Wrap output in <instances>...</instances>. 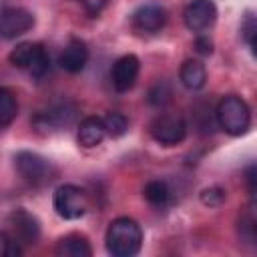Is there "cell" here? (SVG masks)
Returning <instances> with one entry per match:
<instances>
[{"mask_svg":"<svg viewBox=\"0 0 257 257\" xmlns=\"http://www.w3.org/2000/svg\"><path fill=\"white\" fill-rule=\"evenodd\" d=\"M104 243L112 257H133L141 251L143 245L141 225L131 217H118L108 223Z\"/></svg>","mask_w":257,"mask_h":257,"instance_id":"1","label":"cell"},{"mask_svg":"<svg viewBox=\"0 0 257 257\" xmlns=\"http://www.w3.org/2000/svg\"><path fill=\"white\" fill-rule=\"evenodd\" d=\"M215 120L221 131L231 137H241L251 124V110L247 102L237 94H227L219 100L215 108Z\"/></svg>","mask_w":257,"mask_h":257,"instance_id":"2","label":"cell"},{"mask_svg":"<svg viewBox=\"0 0 257 257\" xmlns=\"http://www.w3.org/2000/svg\"><path fill=\"white\" fill-rule=\"evenodd\" d=\"M12 66L30 72L34 78H40L50 68V56L40 42H22L8 54Z\"/></svg>","mask_w":257,"mask_h":257,"instance_id":"3","label":"cell"},{"mask_svg":"<svg viewBox=\"0 0 257 257\" xmlns=\"http://www.w3.org/2000/svg\"><path fill=\"white\" fill-rule=\"evenodd\" d=\"M52 203H54V211L62 219H68V221L80 219L88 209L86 193L76 185H60L54 191Z\"/></svg>","mask_w":257,"mask_h":257,"instance_id":"4","label":"cell"},{"mask_svg":"<svg viewBox=\"0 0 257 257\" xmlns=\"http://www.w3.org/2000/svg\"><path fill=\"white\" fill-rule=\"evenodd\" d=\"M74 114H76V106L68 100H60V102L50 104L44 110H38L32 118V124L38 133H52V131H60L68 126Z\"/></svg>","mask_w":257,"mask_h":257,"instance_id":"5","label":"cell"},{"mask_svg":"<svg viewBox=\"0 0 257 257\" xmlns=\"http://www.w3.org/2000/svg\"><path fill=\"white\" fill-rule=\"evenodd\" d=\"M151 135L157 143H161L165 147H173L185 139L187 124H185L183 116H179V114H159L151 122Z\"/></svg>","mask_w":257,"mask_h":257,"instance_id":"6","label":"cell"},{"mask_svg":"<svg viewBox=\"0 0 257 257\" xmlns=\"http://www.w3.org/2000/svg\"><path fill=\"white\" fill-rule=\"evenodd\" d=\"M20 245H34L40 237V223L38 219L24 211V209H16L8 215V229H6Z\"/></svg>","mask_w":257,"mask_h":257,"instance_id":"7","label":"cell"},{"mask_svg":"<svg viewBox=\"0 0 257 257\" xmlns=\"http://www.w3.org/2000/svg\"><path fill=\"white\" fill-rule=\"evenodd\" d=\"M185 26L191 32H203L217 20V6L213 0H191L183 10Z\"/></svg>","mask_w":257,"mask_h":257,"instance_id":"8","label":"cell"},{"mask_svg":"<svg viewBox=\"0 0 257 257\" xmlns=\"http://www.w3.org/2000/svg\"><path fill=\"white\" fill-rule=\"evenodd\" d=\"M32 26H34V16L26 8H18V6H4L2 8V14H0L2 38H6V40L16 38V36L28 32Z\"/></svg>","mask_w":257,"mask_h":257,"instance_id":"9","label":"cell"},{"mask_svg":"<svg viewBox=\"0 0 257 257\" xmlns=\"http://www.w3.org/2000/svg\"><path fill=\"white\" fill-rule=\"evenodd\" d=\"M14 165L20 173L22 179H26L28 183L32 185H38V183H44L50 175V165L44 157L36 155V153H30V151H20L16 157H14Z\"/></svg>","mask_w":257,"mask_h":257,"instance_id":"10","label":"cell"},{"mask_svg":"<svg viewBox=\"0 0 257 257\" xmlns=\"http://www.w3.org/2000/svg\"><path fill=\"white\" fill-rule=\"evenodd\" d=\"M139 70H141V62L135 54H124V56L116 58L112 64V70H110L112 86L118 92L131 90L139 78Z\"/></svg>","mask_w":257,"mask_h":257,"instance_id":"11","label":"cell"},{"mask_svg":"<svg viewBox=\"0 0 257 257\" xmlns=\"http://www.w3.org/2000/svg\"><path fill=\"white\" fill-rule=\"evenodd\" d=\"M165 22H167V12L159 4H145L137 8L133 14V26L143 34L159 32L165 26Z\"/></svg>","mask_w":257,"mask_h":257,"instance_id":"12","label":"cell"},{"mask_svg":"<svg viewBox=\"0 0 257 257\" xmlns=\"http://www.w3.org/2000/svg\"><path fill=\"white\" fill-rule=\"evenodd\" d=\"M237 235L247 247L257 251V201L241 207L237 215Z\"/></svg>","mask_w":257,"mask_h":257,"instance_id":"13","label":"cell"},{"mask_svg":"<svg viewBox=\"0 0 257 257\" xmlns=\"http://www.w3.org/2000/svg\"><path fill=\"white\" fill-rule=\"evenodd\" d=\"M88 62V48L82 40L78 38H72L66 48L62 50L60 54V66L66 70V72H80Z\"/></svg>","mask_w":257,"mask_h":257,"instance_id":"14","label":"cell"},{"mask_svg":"<svg viewBox=\"0 0 257 257\" xmlns=\"http://www.w3.org/2000/svg\"><path fill=\"white\" fill-rule=\"evenodd\" d=\"M104 137H106V128H104V120L100 116H86L78 124L76 139L84 149H92V147L100 145Z\"/></svg>","mask_w":257,"mask_h":257,"instance_id":"15","label":"cell"},{"mask_svg":"<svg viewBox=\"0 0 257 257\" xmlns=\"http://www.w3.org/2000/svg\"><path fill=\"white\" fill-rule=\"evenodd\" d=\"M56 255L58 257H90L92 249H90V243H88V239L84 235L70 233V235H64L58 241Z\"/></svg>","mask_w":257,"mask_h":257,"instance_id":"16","label":"cell"},{"mask_svg":"<svg viewBox=\"0 0 257 257\" xmlns=\"http://www.w3.org/2000/svg\"><path fill=\"white\" fill-rule=\"evenodd\" d=\"M179 78L183 82L185 88L189 90H199L205 86L207 82V70L203 66V62L199 60H185L181 64V70H179Z\"/></svg>","mask_w":257,"mask_h":257,"instance_id":"17","label":"cell"},{"mask_svg":"<svg viewBox=\"0 0 257 257\" xmlns=\"http://www.w3.org/2000/svg\"><path fill=\"white\" fill-rule=\"evenodd\" d=\"M143 195H145V199H147L153 207H165V205H169V201H171L169 185H167L165 181H159V179L149 181V183L145 185V189H143Z\"/></svg>","mask_w":257,"mask_h":257,"instance_id":"18","label":"cell"},{"mask_svg":"<svg viewBox=\"0 0 257 257\" xmlns=\"http://www.w3.org/2000/svg\"><path fill=\"white\" fill-rule=\"evenodd\" d=\"M18 114V102L10 88H0V126H8Z\"/></svg>","mask_w":257,"mask_h":257,"instance_id":"19","label":"cell"},{"mask_svg":"<svg viewBox=\"0 0 257 257\" xmlns=\"http://www.w3.org/2000/svg\"><path fill=\"white\" fill-rule=\"evenodd\" d=\"M102 120H104L106 135L112 137V139L122 137V135L126 133V128H128V120H126V116H124L122 112H118V110H110V112H106V114L102 116Z\"/></svg>","mask_w":257,"mask_h":257,"instance_id":"20","label":"cell"},{"mask_svg":"<svg viewBox=\"0 0 257 257\" xmlns=\"http://www.w3.org/2000/svg\"><path fill=\"white\" fill-rule=\"evenodd\" d=\"M169 98H171V86L167 84V80H157L149 90V102L153 106H163Z\"/></svg>","mask_w":257,"mask_h":257,"instance_id":"21","label":"cell"},{"mask_svg":"<svg viewBox=\"0 0 257 257\" xmlns=\"http://www.w3.org/2000/svg\"><path fill=\"white\" fill-rule=\"evenodd\" d=\"M0 255L2 257H20L22 255L20 243L8 231H2L0 233Z\"/></svg>","mask_w":257,"mask_h":257,"instance_id":"22","label":"cell"},{"mask_svg":"<svg viewBox=\"0 0 257 257\" xmlns=\"http://www.w3.org/2000/svg\"><path fill=\"white\" fill-rule=\"evenodd\" d=\"M225 201V189L221 187H209L201 191V203L207 207H219Z\"/></svg>","mask_w":257,"mask_h":257,"instance_id":"23","label":"cell"},{"mask_svg":"<svg viewBox=\"0 0 257 257\" xmlns=\"http://www.w3.org/2000/svg\"><path fill=\"white\" fill-rule=\"evenodd\" d=\"M243 177H245V187L251 195H257V163H251L245 167L243 171Z\"/></svg>","mask_w":257,"mask_h":257,"instance_id":"24","label":"cell"},{"mask_svg":"<svg viewBox=\"0 0 257 257\" xmlns=\"http://www.w3.org/2000/svg\"><path fill=\"white\" fill-rule=\"evenodd\" d=\"M78 2L82 4L86 14H90V16H98L106 8V4H108V0H78Z\"/></svg>","mask_w":257,"mask_h":257,"instance_id":"25","label":"cell"},{"mask_svg":"<svg viewBox=\"0 0 257 257\" xmlns=\"http://www.w3.org/2000/svg\"><path fill=\"white\" fill-rule=\"evenodd\" d=\"M195 50L201 54V56H209L213 52V42L209 36H197L195 40Z\"/></svg>","mask_w":257,"mask_h":257,"instance_id":"26","label":"cell"},{"mask_svg":"<svg viewBox=\"0 0 257 257\" xmlns=\"http://www.w3.org/2000/svg\"><path fill=\"white\" fill-rule=\"evenodd\" d=\"M245 34H247V40H249V46H251V52L253 56L257 58V22L251 26V28H243Z\"/></svg>","mask_w":257,"mask_h":257,"instance_id":"27","label":"cell"}]
</instances>
